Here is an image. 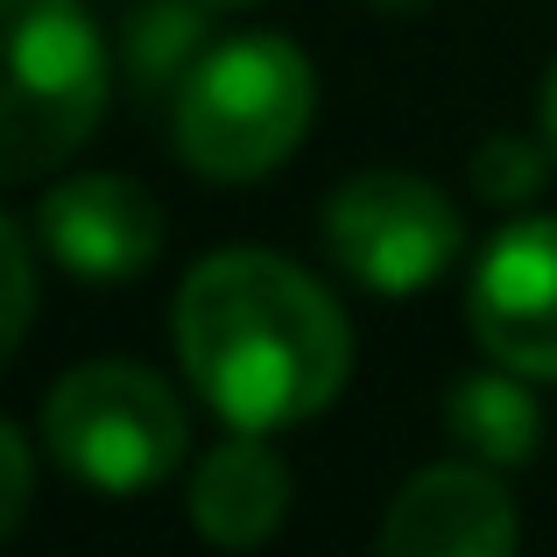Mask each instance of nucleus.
Wrapping results in <instances>:
<instances>
[{"instance_id":"nucleus-1","label":"nucleus","mask_w":557,"mask_h":557,"mask_svg":"<svg viewBox=\"0 0 557 557\" xmlns=\"http://www.w3.org/2000/svg\"><path fill=\"white\" fill-rule=\"evenodd\" d=\"M177 354L205 403L240 431L304 423L346 388V311L283 255L226 247L177 289Z\"/></svg>"},{"instance_id":"nucleus-2","label":"nucleus","mask_w":557,"mask_h":557,"mask_svg":"<svg viewBox=\"0 0 557 557\" xmlns=\"http://www.w3.org/2000/svg\"><path fill=\"white\" fill-rule=\"evenodd\" d=\"M318 78L289 36H233L177 85V149L212 184H255L304 141Z\"/></svg>"},{"instance_id":"nucleus-3","label":"nucleus","mask_w":557,"mask_h":557,"mask_svg":"<svg viewBox=\"0 0 557 557\" xmlns=\"http://www.w3.org/2000/svg\"><path fill=\"white\" fill-rule=\"evenodd\" d=\"M107 113V42L78 0H8V177H42Z\"/></svg>"},{"instance_id":"nucleus-4","label":"nucleus","mask_w":557,"mask_h":557,"mask_svg":"<svg viewBox=\"0 0 557 557\" xmlns=\"http://www.w3.org/2000/svg\"><path fill=\"white\" fill-rule=\"evenodd\" d=\"M42 445L57 466L85 480L99 494H141L156 480H170V466L184 459V409L149 368L127 360H92L71 368L42 403Z\"/></svg>"},{"instance_id":"nucleus-5","label":"nucleus","mask_w":557,"mask_h":557,"mask_svg":"<svg viewBox=\"0 0 557 557\" xmlns=\"http://www.w3.org/2000/svg\"><path fill=\"white\" fill-rule=\"evenodd\" d=\"M325 247L360 289L417 297L459 255V212L409 170H360L325 205Z\"/></svg>"},{"instance_id":"nucleus-6","label":"nucleus","mask_w":557,"mask_h":557,"mask_svg":"<svg viewBox=\"0 0 557 557\" xmlns=\"http://www.w3.org/2000/svg\"><path fill=\"white\" fill-rule=\"evenodd\" d=\"M466 318L502 368L557 381V219H516L494 233L466 289Z\"/></svg>"},{"instance_id":"nucleus-7","label":"nucleus","mask_w":557,"mask_h":557,"mask_svg":"<svg viewBox=\"0 0 557 557\" xmlns=\"http://www.w3.org/2000/svg\"><path fill=\"white\" fill-rule=\"evenodd\" d=\"M36 240L78 283H135L163 255V212L127 177H64L36 205Z\"/></svg>"},{"instance_id":"nucleus-8","label":"nucleus","mask_w":557,"mask_h":557,"mask_svg":"<svg viewBox=\"0 0 557 557\" xmlns=\"http://www.w3.org/2000/svg\"><path fill=\"white\" fill-rule=\"evenodd\" d=\"M522 536L508 487L480 466H431L395 494L381 522V550L403 557H508Z\"/></svg>"},{"instance_id":"nucleus-9","label":"nucleus","mask_w":557,"mask_h":557,"mask_svg":"<svg viewBox=\"0 0 557 557\" xmlns=\"http://www.w3.org/2000/svg\"><path fill=\"white\" fill-rule=\"evenodd\" d=\"M283 508H289V466L261 445V431H240L190 473V522L226 550L269 544Z\"/></svg>"},{"instance_id":"nucleus-10","label":"nucleus","mask_w":557,"mask_h":557,"mask_svg":"<svg viewBox=\"0 0 557 557\" xmlns=\"http://www.w3.org/2000/svg\"><path fill=\"white\" fill-rule=\"evenodd\" d=\"M530 374L502 368V374H466L459 388L445 395V423L473 459L487 466H530L536 445H544V409L522 388Z\"/></svg>"},{"instance_id":"nucleus-11","label":"nucleus","mask_w":557,"mask_h":557,"mask_svg":"<svg viewBox=\"0 0 557 557\" xmlns=\"http://www.w3.org/2000/svg\"><path fill=\"white\" fill-rule=\"evenodd\" d=\"M205 8L212 0H141L135 14H127V71H135L141 92H163V85H184L190 64H198L205 50Z\"/></svg>"},{"instance_id":"nucleus-12","label":"nucleus","mask_w":557,"mask_h":557,"mask_svg":"<svg viewBox=\"0 0 557 557\" xmlns=\"http://www.w3.org/2000/svg\"><path fill=\"white\" fill-rule=\"evenodd\" d=\"M544 177H550L544 149H536V141H522V135H494V141H480V156H473V184H480V198H487V205L536 198Z\"/></svg>"},{"instance_id":"nucleus-13","label":"nucleus","mask_w":557,"mask_h":557,"mask_svg":"<svg viewBox=\"0 0 557 557\" xmlns=\"http://www.w3.org/2000/svg\"><path fill=\"white\" fill-rule=\"evenodd\" d=\"M0 255H8V346H22L28 332V297H36V269H28V226L22 219H8L0 226Z\"/></svg>"},{"instance_id":"nucleus-14","label":"nucleus","mask_w":557,"mask_h":557,"mask_svg":"<svg viewBox=\"0 0 557 557\" xmlns=\"http://www.w3.org/2000/svg\"><path fill=\"white\" fill-rule=\"evenodd\" d=\"M0 466H8V502H0V530L28 516V437L22 431H0Z\"/></svg>"},{"instance_id":"nucleus-15","label":"nucleus","mask_w":557,"mask_h":557,"mask_svg":"<svg viewBox=\"0 0 557 557\" xmlns=\"http://www.w3.org/2000/svg\"><path fill=\"white\" fill-rule=\"evenodd\" d=\"M544 127H550V149H557V64H550V78H544Z\"/></svg>"},{"instance_id":"nucleus-16","label":"nucleus","mask_w":557,"mask_h":557,"mask_svg":"<svg viewBox=\"0 0 557 557\" xmlns=\"http://www.w3.org/2000/svg\"><path fill=\"white\" fill-rule=\"evenodd\" d=\"M374 8H423V0H374Z\"/></svg>"},{"instance_id":"nucleus-17","label":"nucleus","mask_w":557,"mask_h":557,"mask_svg":"<svg viewBox=\"0 0 557 557\" xmlns=\"http://www.w3.org/2000/svg\"><path fill=\"white\" fill-rule=\"evenodd\" d=\"M212 8H255V0H212Z\"/></svg>"}]
</instances>
